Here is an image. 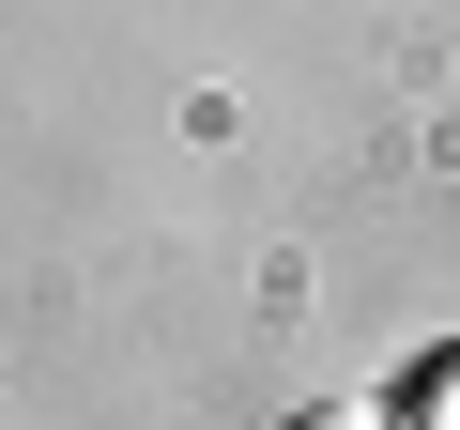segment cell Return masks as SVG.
I'll return each instance as SVG.
<instances>
[{
	"mask_svg": "<svg viewBox=\"0 0 460 430\" xmlns=\"http://www.w3.org/2000/svg\"><path fill=\"white\" fill-rule=\"evenodd\" d=\"M292 430H384V415H368V399H323V415H292Z\"/></svg>",
	"mask_w": 460,
	"mask_h": 430,
	"instance_id": "obj_1",
	"label": "cell"
}]
</instances>
